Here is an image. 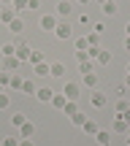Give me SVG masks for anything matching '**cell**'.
Returning <instances> with one entry per match:
<instances>
[{
    "instance_id": "9",
    "label": "cell",
    "mask_w": 130,
    "mask_h": 146,
    "mask_svg": "<svg viewBox=\"0 0 130 146\" xmlns=\"http://www.w3.org/2000/svg\"><path fill=\"white\" fill-rule=\"evenodd\" d=\"M49 76H57V78H65V73H68V68H65V62H49Z\"/></svg>"
},
{
    "instance_id": "22",
    "label": "cell",
    "mask_w": 130,
    "mask_h": 146,
    "mask_svg": "<svg viewBox=\"0 0 130 146\" xmlns=\"http://www.w3.org/2000/svg\"><path fill=\"white\" fill-rule=\"evenodd\" d=\"M35 89H38L35 84H33L30 78H25V81H22V89H19V92H25V95H35Z\"/></svg>"
},
{
    "instance_id": "37",
    "label": "cell",
    "mask_w": 130,
    "mask_h": 146,
    "mask_svg": "<svg viewBox=\"0 0 130 146\" xmlns=\"http://www.w3.org/2000/svg\"><path fill=\"white\" fill-rule=\"evenodd\" d=\"M92 33H98V35H103V33H106V27H103V25L98 22V25H92Z\"/></svg>"
},
{
    "instance_id": "39",
    "label": "cell",
    "mask_w": 130,
    "mask_h": 146,
    "mask_svg": "<svg viewBox=\"0 0 130 146\" xmlns=\"http://www.w3.org/2000/svg\"><path fill=\"white\" fill-rule=\"evenodd\" d=\"M76 60H79V62H84V60H89V57H87V52H76Z\"/></svg>"
},
{
    "instance_id": "2",
    "label": "cell",
    "mask_w": 130,
    "mask_h": 146,
    "mask_svg": "<svg viewBox=\"0 0 130 146\" xmlns=\"http://www.w3.org/2000/svg\"><path fill=\"white\" fill-rule=\"evenodd\" d=\"M54 38H60V41L73 38V27L68 25V22H57V27H54Z\"/></svg>"
},
{
    "instance_id": "27",
    "label": "cell",
    "mask_w": 130,
    "mask_h": 146,
    "mask_svg": "<svg viewBox=\"0 0 130 146\" xmlns=\"http://www.w3.org/2000/svg\"><path fill=\"white\" fill-rule=\"evenodd\" d=\"M95 62L109 65V62H111V52H109V49H100V54H98V60H95Z\"/></svg>"
},
{
    "instance_id": "20",
    "label": "cell",
    "mask_w": 130,
    "mask_h": 146,
    "mask_svg": "<svg viewBox=\"0 0 130 146\" xmlns=\"http://www.w3.org/2000/svg\"><path fill=\"white\" fill-rule=\"evenodd\" d=\"M8 30H11V33H16V35L25 30V22H22V16H16V19L11 22V25H8Z\"/></svg>"
},
{
    "instance_id": "28",
    "label": "cell",
    "mask_w": 130,
    "mask_h": 146,
    "mask_svg": "<svg viewBox=\"0 0 130 146\" xmlns=\"http://www.w3.org/2000/svg\"><path fill=\"white\" fill-rule=\"evenodd\" d=\"M25 122H27V116L22 114V111H19V114H14V116H11V125H14V127H22Z\"/></svg>"
},
{
    "instance_id": "6",
    "label": "cell",
    "mask_w": 130,
    "mask_h": 146,
    "mask_svg": "<svg viewBox=\"0 0 130 146\" xmlns=\"http://www.w3.org/2000/svg\"><path fill=\"white\" fill-rule=\"evenodd\" d=\"M16 16H19V14H16L11 5H5V8H0V25H11Z\"/></svg>"
},
{
    "instance_id": "12",
    "label": "cell",
    "mask_w": 130,
    "mask_h": 146,
    "mask_svg": "<svg viewBox=\"0 0 130 146\" xmlns=\"http://www.w3.org/2000/svg\"><path fill=\"white\" fill-rule=\"evenodd\" d=\"M19 68H22V62L16 57H3V70H11V73H14V70H19Z\"/></svg>"
},
{
    "instance_id": "10",
    "label": "cell",
    "mask_w": 130,
    "mask_h": 146,
    "mask_svg": "<svg viewBox=\"0 0 130 146\" xmlns=\"http://www.w3.org/2000/svg\"><path fill=\"white\" fill-rule=\"evenodd\" d=\"M111 130H114V133H119V135H127L130 125H127L125 119H122V116H117V119H114V125H111Z\"/></svg>"
},
{
    "instance_id": "30",
    "label": "cell",
    "mask_w": 130,
    "mask_h": 146,
    "mask_svg": "<svg viewBox=\"0 0 130 146\" xmlns=\"http://www.w3.org/2000/svg\"><path fill=\"white\" fill-rule=\"evenodd\" d=\"M27 3H30V0H11V8L19 14V11H25V8H27Z\"/></svg>"
},
{
    "instance_id": "41",
    "label": "cell",
    "mask_w": 130,
    "mask_h": 146,
    "mask_svg": "<svg viewBox=\"0 0 130 146\" xmlns=\"http://www.w3.org/2000/svg\"><path fill=\"white\" fill-rule=\"evenodd\" d=\"M119 116H122V119H125V122H127V125H130V108L125 111V114H119Z\"/></svg>"
},
{
    "instance_id": "42",
    "label": "cell",
    "mask_w": 130,
    "mask_h": 146,
    "mask_svg": "<svg viewBox=\"0 0 130 146\" xmlns=\"http://www.w3.org/2000/svg\"><path fill=\"white\" fill-rule=\"evenodd\" d=\"M125 49H127V52H130V35L125 38Z\"/></svg>"
},
{
    "instance_id": "46",
    "label": "cell",
    "mask_w": 130,
    "mask_h": 146,
    "mask_svg": "<svg viewBox=\"0 0 130 146\" xmlns=\"http://www.w3.org/2000/svg\"><path fill=\"white\" fill-rule=\"evenodd\" d=\"M76 3H81V5H87V3H89V0H76Z\"/></svg>"
},
{
    "instance_id": "29",
    "label": "cell",
    "mask_w": 130,
    "mask_h": 146,
    "mask_svg": "<svg viewBox=\"0 0 130 146\" xmlns=\"http://www.w3.org/2000/svg\"><path fill=\"white\" fill-rule=\"evenodd\" d=\"M27 62H30V65L43 62V52H35V49H33V52H30V60H27Z\"/></svg>"
},
{
    "instance_id": "13",
    "label": "cell",
    "mask_w": 130,
    "mask_h": 146,
    "mask_svg": "<svg viewBox=\"0 0 130 146\" xmlns=\"http://www.w3.org/2000/svg\"><path fill=\"white\" fill-rule=\"evenodd\" d=\"M95 141H98V146H111V133L109 130H98L95 133Z\"/></svg>"
},
{
    "instance_id": "11",
    "label": "cell",
    "mask_w": 130,
    "mask_h": 146,
    "mask_svg": "<svg viewBox=\"0 0 130 146\" xmlns=\"http://www.w3.org/2000/svg\"><path fill=\"white\" fill-rule=\"evenodd\" d=\"M35 98L41 100V103H52V98H54V92L49 87H41V89H35Z\"/></svg>"
},
{
    "instance_id": "47",
    "label": "cell",
    "mask_w": 130,
    "mask_h": 146,
    "mask_svg": "<svg viewBox=\"0 0 130 146\" xmlns=\"http://www.w3.org/2000/svg\"><path fill=\"white\" fill-rule=\"evenodd\" d=\"M0 3H5V5H11V0H0Z\"/></svg>"
},
{
    "instance_id": "48",
    "label": "cell",
    "mask_w": 130,
    "mask_h": 146,
    "mask_svg": "<svg viewBox=\"0 0 130 146\" xmlns=\"http://www.w3.org/2000/svg\"><path fill=\"white\" fill-rule=\"evenodd\" d=\"M125 73H130V62H127V68H125Z\"/></svg>"
},
{
    "instance_id": "31",
    "label": "cell",
    "mask_w": 130,
    "mask_h": 146,
    "mask_svg": "<svg viewBox=\"0 0 130 146\" xmlns=\"http://www.w3.org/2000/svg\"><path fill=\"white\" fill-rule=\"evenodd\" d=\"M71 122H73V125H76V127H81V125H84V122H87V116H84V114H81V111H76V114H73V116H71Z\"/></svg>"
},
{
    "instance_id": "14",
    "label": "cell",
    "mask_w": 130,
    "mask_h": 146,
    "mask_svg": "<svg viewBox=\"0 0 130 146\" xmlns=\"http://www.w3.org/2000/svg\"><path fill=\"white\" fill-rule=\"evenodd\" d=\"M33 135H35V125L33 122H25L19 127V138H33Z\"/></svg>"
},
{
    "instance_id": "23",
    "label": "cell",
    "mask_w": 130,
    "mask_h": 146,
    "mask_svg": "<svg viewBox=\"0 0 130 146\" xmlns=\"http://www.w3.org/2000/svg\"><path fill=\"white\" fill-rule=\"evenodd\" d=\"M114 108H117V116H119V114H125V111L130 108L127 98H117V106H114Z\"/></svg>"
},
{
    "instance_id": "43",
    "label": "cell",
    "mask_w": 130,
    "mask_h": 146,
    "mask_svg": "<svg viewBox=\"0 0 130 146\" xmlns=\"http://www.w3.org/2000/svg\"><path fill=\"white\" fill-rule=\"evenodd\" d=\"M125 87H127V89H130V73H127V78H125Z\"/></svg>"
},
{
    "instance_id": "40",
    "label": "cell",
    "mask_w": 130,
    "mask_h": 146,
    "mask_svg": "<svg viewBox=\"0 0 130 146\" xmlns=\"http://www.w3.org/2000/svg\"><path fill=\"white\" fill-rule=\"evenodd\" d=\"M27 8H41V0H30V3H27Z\"/></svg>"
},
{
    "instance_id": "33",
    "label": "cell",
    "mask_w": 130,
    "mask_h": 146,
    "mask_svg": "<svg viewBox=\"0 0 130 146\" xmlns=\"http://www.w3.org/2000/svg\"><path fill=\"white\" fill-rule=\"evenodd\" d=\"M11 106V98H8V92H0V111L3 108H8Z\"/></svg>"
},
{
    "instance_id": "15",
    "label": "cell",
    "mask_w": 130,
    "mask_h": 146,
    "mask_svg": "<svg viewBox=\"0 0 130 146\" xmlns=\"http://www.w3.org/2000/svg\"><path fill=\"white\" fill-rule=\"evenodd\" d=\"M81 84H84V87H89V89H95V87H98V73H84V76H81Z\"/></svg>"
},
{
    "instance_id": "4",
    "label": "cell",
    "mask_w": 130,
    "mask_h": 146,
    "mask_svg": "<svg viewBox=\"0 0 130 146\" xmlns=\"http://www.w3.org/2000/svg\"><path fill=\"white\" fill-rule=\"evenodd\" d=\"M89 103H92L95 108H103V106L109 103V95L100 92V89H92V92H89Z\"/></svg>"
},
{
    "instance_id": "26",
    "label": "cell",
    "mask_w": 130,
    "mask_h": 146,
    "mask_svg": "<svg viewBox=\"0 0 130 146\" xmlns=\"http://www.w3.org/2000/svg\"><path fill=\"white\" fill-rule=\"evenodd\" d=\"M73 46H76V52H87V49H89V43H87V35L76 38V41H73Z\"/></svg>"
},
{
    "instance_id": "32",
    "label": "cell",
    "mask_w": 130,
    "mask_h": 146,
    "mask_svg": "<svg viewBox=\"0 0 130 146\" xmlns=\"http://www.w3.org/2000/svg\"><path fill=\"white\" fill-rule=\"evenodd\" d=\"M0 84L8 89V84H11V70H0Z\"/></svg>"
},
{
    "instance_id": "8",
    "label": "cell",
    "mask_w": 130,
    "mask_h": 146,
    "mask_svg": "<svg viewBox=\"0 0 130 146\" xmlns=\"http://www.w3.org/2000/svg\"><path fill=\"white\" fill-rule=\"evenodd\" d=\"M71 11H73V3H71V0H60V3H57V19H65Z\"/></svg>"
},
{
    "instance_id": "35",
    "label": "cell",
    "mask_w": 130,
    "mask_h": 146,
    "mask_svg": "<svg viewBox=\"0 0 130 146\" xmlns=\"http://www.w3.org/2000/svg\"><path fill=\"white\" fill-rule=\"evenodd\" d=\"M125 92H127V87H125V84H119V87L114 89V95H117V98H125Z\"/></svg>"
},
{
    "instance_id": "44",
    "label": "cell",
    "mask_w": 130,
    "mask_h": 146,
    "mask_svg": "<svg viewBox=\"0 0 130 146\" xmlns=\"http://www.w3.org/2000/svg\"><path fill=\"white\" fill-rule=\"evenodd\" d=\"M125 33H127V35H130V19H127V25H125Z\"/></svg>"
},
{
    "instance_id": "36",
    "label": "cell",
    "mask_w": 130,
    "mask_h": 146,
    "mask_svg": "<svg viewBox=\"0 0 130 146\" xmlns=\"http://www.w3.org/2000/svg\"><path fill=\"white\" fill-rule=\"evenodd\" d=\"M3 146H19V138H3Z\"/></svg>"
},
{
    "instance_id": "49",
    "label": "cell",
    "mask_w": 130,
    "mask_h": 146,
    "mask_svg": "<svg viewBox=\"0 0 130 146\" xmlns=\"http://www.w3.org/2000/svg\"><path fill=\"white\" fill-rule=\"evenodd\" d=\"M0 92H5V87H3V84H0Z\"/></svg>"
},
{
    "instance_id": "7",
    "label": "cell",
    "mask_w": 130,
    "mask_h": 146,
    "mask_svg": "<svg viewBox=\"0 0 130 146\" xmlns=\"http://www.w3.org/2000/svg\"><path fill=\"white\" fill-rule=\"evenodd\" d=\"M100 11H103V16H117L119 5H117V0H106V3H100Z\"/></svg>"
},
{
    "instance_id": "18",
    "label": "cell",
    "mask_w": 130,
    "mask_h": 146,
    "mask_svg": "<svg viewBox=\"0 0 130 146\" xmlns=\"http://www.w3.org/2000/svg\"><path fill=\"white\" fill-rule=\"evenodd\" d=\"M0 54L3 57H16V43H3L0 46Z\"/></svg>"
},
{
    "instance_id": "34",
    "label": "cell",
    "mask_w": 130,
    "mask_h": 146,
    "mask_svg": "<svg viewBox=\"0 0 130 146\" xmlns=\"http://www.w3.org/2000/svg\"><path fill=\"white\" fill-rule=\"evenodd\" d=\"M87 43H89V46H98V43H100V35H98V33H87Z\"/></svg>"
},
{
    "instance_id": "38",
    "label": "cell",
    "mask_w": 130,
    "mask_h": 146,
    "mask_svg": "<svg viewBox=\"0 0 130 146\" xmlns=\"http://www.w3.org/2000/svg\"><path fill=\"white\" fill-rule=\"evenodd\" d=\"M19 146H35V143H33V138H19Z\"/></svg>"
},
{
    "instance_id": "16",
    "label": "cell",
    "mask_w": 130,
    "mask_h": 146,
    "mask_svg": "<svg viewBox=\"0 0 130 146\" xmlns=\"http://www.w3.org/2000/svg\"><path fill=\"white\" fill-rule=\"evenodd\" d=\"M81 130L87 133V135H92V138H95V133H98L100 127H98V122H92V119H87V122H84V125H81Z\"/></svg>"
},
{
    "instance_id": "24",
    "label": "cell",
    "mask_w": 130,
    "mask_h": 146,
    "mask_svg": "<svg viewBox=\"0 0 130 146\" xmlns=\"http://www.w3.org/2000/svg\"><path fill=\"white\" fill-rule=\"evenodd\" d=\"M33 68H35V76H49V70H52L46 60H43V62H38V65H33Z\"/></svg>"
},
{
    "instance_id": "50",
    "label": "cell",
    "mask_w": 130,
    "mask_h": 146,
    "mask_svg": "<svg viewBox=\"0 0 130 146\" xmlns=\"http://www.w3.org/2000/svg\"><path fill=\"white\" fill-rule=\"evenodd\" d=\"M103 3H106V0H103Z\"/></svg>"
},
{
    "instance_id": "19",
    "label": "cell",
    "mask_w": 130,
    "mask_h": 146,
    "mask_svg": "<svg viewBox=\"0 0 130 146\" xmlns=\"http://www.w3.org/2000/svg\"><path fill=\"white\" fill-rule=\"evenodd\" d=\"M79 73H81V76H84V73H95V62H92V60L79 62Z\"/></svg>"
},
{
    "instance_id": "17",
    "label": "cell",
    "mask_w": 130,
    "mask_h": 146,
    "mask_svg": "<svg viewBox=\"0 0 130 146\" xmlns=\"http://www.w3.org/2000/svg\"><path fill=\"white\" fill-rule=\"evenodd\" d=\"M65 103H68V98H65L63 92H60V95H54V98H52V108H57V111H63V108H65Z\"/></svg>"
},
{
    "instance_id": "3",
    "label": "cell",
    "mask_w": 130,
    "mask_h": 146,
    "mask_svg": "<svg viewBox=\"0 0 130 146\" xmlns=\"http://www.w3.org/2000/svg\"><path fill=\"white\" fill-rule=\"evenodd\" d=\"M57 14H43L41 19H38V27H41V30H52L54 33V27H57Z\"/></svg>"
},
{
    "instance_id": "25",
    "label": "cell",
    "mask_w": 130,
    "mask_h": 146,
    "mask_svg": "<svg viewBox=\"0 0 130 146\" xmlns=\"http://www.w3.org/2000/svg\"><path fill=\"white\" fill-rule=\"evenodd\" d=\"M76 111H79V103H76V100H68L65 108H63V114H65V116H73Z\"/></svg>"
},
{
    "instance_id": "21",
    "label": "cell",
    "mask_w": 130,
    "mask_h": 146,
    "mask_svg": "<svg viewBox=\"0 0 130 146\" xmlns=\"http://www.w3.org/2000/svg\"><path fill=\"white\" fill-rule=\"evenodd\" d=\"M22 81H25V78H22L19 73H11V84H8V89H16V92H19V89H22Z\"/></svg>"
},
{
    "instance_id": "1",
    "label": "cell",
    "mask_w": 130,
    "mask_h": 146,
    "mask_svg": "<svg viewBox=\"0 0 130 146\" xmlns=\"http://www.w3.org/2000/svg\"><path fill=\"white\" fill-rule=\"evenodd\" d=\"M63 95L68 100H79V98H81V87H79L76 81H65L63 84Z\"/></svg>"
},
{
    "instance_id": "45",
    "label": "cell",
    "mask_w": 130,
    "mask_h": 146,
    "mask_svg": "<svg viewBox=\"0 0 130 146\" xmlns=\"http://www.w3.org/2000/svg\"><path fill=\"white\" fill-rule=\"evenodd\" d=\"M125 143H127V146H130V130H127V135H125Z\"/></svg>"
},
{
    "instance_id": "5",
    "label": "cell",
    "mask_w": 130,
    "mask_h": 146,
    "mask_svg": "<svg viewBox=\"0 0 130 146\" xmlns=\"http://www.w3.org/2000/svg\"><path fill=\"white\" fill-rule=\"evenodd\" d=\"M30 52H33L30 43H25V41L16 43V60H19V62H27V60H30Z\"/></svg>"
}]
</instances>
